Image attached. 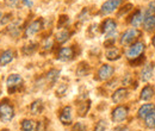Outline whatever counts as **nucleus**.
<instances>
[{
	"mask_svg": "<svg viewBox=\"0 0 155 131\" xmlns=\"http://www.w3.org/2000/svg\"><path fill=\"white\" fill-rule=\"evenodd\" d=\"M141 36V31L136 28H130L128 30H125L119 38V43L122 47H130L131 44H134L137 42V38Z\"/></svg>",
	"mask_w": 155,
	"mask_h": 131,
	"instance_id": "1",
	"label": "nucleus"
},
{
	"mask_svg": "<svg viewBox=\"0 0 155 131\" xmlns=\"http://www.w3.org/2000/svg\"><path fill=\"white\" fill-rule=\"evenodd\" d=\"M146 50V44L141 41H137L134 44H131L130 47H128L127 51H125V56L128 60H135L137 57L142 56L143 53Z\"/></svg>",
	"mask_w": 155,
	"mask_h": 131,
	"instance_id": "2",
	"label": "nucleus"
},
{
	"mask_svg": "<svg viewBox=\"0 0 155 131\" xmlns=\"http://www.w3.org/2000/svg\"><path fill=\"white\" fill-rule=\"evenodd\" d=\"M13 117H15V109H13V106L7 100H2L0 103V120L7 123V122L12 120Z\"/></svg>",
	"mask_w": 155,
	"mask_h": 131,
	"instance_id": "3",
	"label": "nucleus"
},
{
	"mask_svg": "<svg viewBox=\"0 0 155 131\" xmlns=\"http://www.w3.org/2000/svg\"><path fill=\"white\" fill-rule=\"evenodd\" d=\"M128 114H129V109L125 105H118V106H116L112 110V112H111L112 122H115V123H122V122H124L128 118Z\"/></svg>",
	"mask_w": 155,
	"mask_h": 131,
	"instance_id": "4",
	"label": "nucleus"
},
{
	"mask_svg": "<svg viewBox=\"0 0 155 131\" xmlns=\"http://www.w3.org/2000/svg\"><path fill=\"white\" fill-rule=\"evenodd\" d=\"M23 84H24V80L19 74H11L7 77V81H6V86H7V90L10 93H13L17 90H19L23 86Z\"/></svg>",
	"mask_w": 155,
	"mask_h": 131,
	"instance_id": "5",
	"label": "nucleus"
},
{
	"mask_svg": "<svg viewBox=\"0 0 155 131\" xmlns=\"http://www.w3.org/2000/svg\"><path fill=\"white\" fill-rule=\"evenodd\" d=\"M122 2H123V0H106L100 7V15H103V16L111 15L122 5Z\"/></svg>",
	"mask_w": 155,
	"mask_h": 131,
	"instance_id": "6",
	"label": "nucleus"
},
{
	"mask_svg": "<svg viewBox=\"0 0 155 131\" xmlns=\"http://www.w3.org/2000/svg\"><path fill=\"white\" fill-rule=\"evenodd\" d=\"M42 28H43V19L39 18V19L34 20V21L30 23L29 26L26 28V30H25V37L29 38V37L35 36L36 34H38L39 31L42 30Z\"/></svg>",
	"mask_w": 155,
	"mask_h": 131,
	"instance_id": "7",
	"label": "nucleus"
},
{
	"mask_svg": "<svg viewBox=\"0 0 155 131\" xmlns=\"http://www.w3.org/2000/svg\"><path fill=\"white\" fill-rule=\"evenodd\" d=\"M58 119L63 125H71L73 123V109L71 106H64L58 114Z\"/></svg>",
	"mask_w": 155,
	"mask_h": 131,
	"instance_id": "8",
	"label": "nucleus"
},
{
	"mask_svg": "<svg viewBox=\"0 0 155 131\" xmlns=\"http://www.w3.org/2000/svg\"><path fill=\"white\" fill-rule=\"evenodd\" d=\"M115 73V68L110 64H103L99 70H98V79L100 81H106L112 77V75Z\"/></svg>",
	"mask_w": 155,
	"mask_h": 131,
	"instance_id": "9",
	"label": "nucleus"
},
{
	"mask_svg": "<svg viewBox=\"0 0 155 131\" xmlns=\"http://www.w3.org/2000/svg\"><path fill=\"white\" fill-rule=\"evenodd\" d=\"M74 56H75V50L73 47H63L58 53V58L62 62L71 61Z\"/></svg>",
	"mask_w": 155,
	"mask_h": 131,
	"instance_id": "10",
	"label": "nucleus"
},
{
	"mask_svg": "<svg viewBox=\"0 0 155 131\" xmlns=\"http://www.w3.org/2000/svg\"><path fill=\"white\" fill-rule=\"evenodd\" d=\"M116 30H117L116 20H114V19H111V18L105 19V20L101 23V25H100V31H101L103 34H105V35L112 34V32H115Z\"/></svg>",
	"mask_w": 155,
	"mask_h": 131,
	"instance_id": "11",
	"label": "nucleus"
},
{
	"mask_svg": "<svg viewBox=\"0 0 155 131\" xmlns=\"http://www.w3.org/2000/svg\"><path fill=\"white\" fill-rule=\"evenodd\" d=\"M153 74H154V63H146L141 70L140 79L143 82H148L153 77Z\"/></svg>",
	"mask_w": 155,
	"mask_h": 131,
	"instance_id": "12",
	"label": "nucleus"
},
{
	"mask_svg": "<svg viewBox=\"0 0 155 131\" xmlns=\"http://www.w3.org/2000/svg\"><path fill=\"white\" fill-rule=\"evenodd\" d=\"M143 20H144V13L141 11V10H137L133 13V16L130 17V25L133 28H136L138 29L142 24H143Z\"/></svg>",
	"mask_w": 155,
	"mask_h": 131,
	"instance_id": "13",
	"label": "nucleus"
},
{
	"mask_svg": "<svg viewBox=\"0 0 155 131\" xmlns=\"http://www.w3.org/2000/svg\"><path fill=\"white\" fill-rule=\"evenodd\" d=\"M154 110H155V104H153V103L143 104V105L138 109V111H137V117H138V119H143V120H144V118H146L148 114H150Z\"/></svg>",
	"mask_w": 155,
	"mask_h": 131,
	"instance_id": "14",
	"label": "nucleus"
},
{
	"mask_svg": "<svg viewBox=\"0 0 155 131\" xmlns=\"http://www.w3.org/2000/svg\"><path fill=\"white\" fill-rule=\"evenodd\" d=\"M154 95H155L154 87H153L152 85H146V86L142 88L141 93H140V99H141L142 101H149Z\"/></svg>",
	"mask_w": 155,
	"mask_h": 131,
	"instance_id": "15",
	"label": "nucleus"
},
{
	"mask_svg": "<svg viewBox=\"0 0 155 131\" xmlns=\"http://www.w3.org/2000/svg\"><path fill=\"white\" fill-rule=\"evenodd\" d=\"M128 97V90L125 88V87H120V88H118L116 90L114 94H112V101L115 103V104H119V103H122L125 98Z\"/></svg>",
	"mask_w": 155,
	"mask_h": 131,
	"instance_id": "16",
	"label": "nucleus"
},
{
	"mask_svg": "<svg viewBox=\"0 0 155 131\" xmlns=\"http://www.w3.org/2000/svg\"><path fill=\"white\" fill-rule=\"evenodd\" d=\"M13 57H15V53L12 50H5L1 55H0V66L1 67H5L7 66L8 63H11L13 61Z\"/></svg>",
	"mask_w": 155,
	"mask_h": 131,
	"instance_id": "17",
	"label": "nucleus"
},
{
	"mask_svg": "<svg viewBox=\"0 0 155 131\" xmlns=\"http://www.w3.org/2000/svg\"><path fill=\"white\" fill-rule=\"evenodd\" d=\"M143 29L147 32H153L155 31V16H147L143 20Z\"/></svg>",
	"mask_w": 155,
	"mask_h": 131,
	"instance_id": "18",
	"label": "nucleus"
},
{
	"mask_svg": "<svg viewBox=\"0 0 155 131\" xmlns=\"http://www.w3.org/2000/svg\"><path fill=\"white\" fill-rule=\"evenodd\" d=\"M20 128L23 131H36L37 130V123L32 119H24V120H21Z\"/></svg>",
	"mask_w": 155,
	"mask_h": 131,
	"instance_id": "19",
	"label": "nucleus"
},
{
	"mask_svg": "<svg viewBox=\"0 0 155 131\" xmlns=\"http://www.w3.org/2000/svg\"><path fill=\"white\" fill-rule=\"evenodd\" d=\"M105 56H106V58H107L109 61H116V60H118V58L120 57V51H119L118 48L112 47V48H109V49L106 50Z\"/></svg>",
	"mask_w": 155,
	"mask_h": 131,
	"instance_id": "20",
	"label": "nucleus"
},
{
	"mask_svg": "<svg viewBox=\"0 0 155 131\" xmlns=\"http://www.w3.org/2000/svg\"><path fill=\"white\" fill-rule=\"evenodd\" d=\"M43 109H44V105H43V101H42L41 99L35 100V101L31 104V106H30V111H31L32 114H35V116L42 113Z\"/></svg>",
	"mask_w": 155,
	"mask_h": 131,
	"instance_id": "21",
	"label": "nucleus"
},
{
	"mask_svg": "<svg viewBox=\"0 0 155 131\" xmlns=\"http://www.w3.org/2000/svg\"><path fill=\"white\" fill-rule=\"evenodd\" d=\"M71 37V34H69V31L68 30H61L60 32L56 34V36H55V39H56V42L58 43H64V42H67L68 39Z\"/></svg>",
	"mask_w": 155,
	"mask_h": 131,
	"instance_id": "22",
	"label": "nucleus"
},
{
	"mask_svg": "<svg viewBox=\"0 0 155 131\" xmlns=\"http://www.w3.org/2000/svg\"><path fill=\"white\" fill-rule=\"evenodd\" d=\"M90 107H91V101H90V100H86V101L81 103V104L79 105V109H78V113H79V116L85 117V116H86V113L88 112Z\"/></svg>",
	"mask_w": 155,
	"mask_h": 131,
	"instance_id": "23",
	"label": "nucleus"
},
{
	"mask_svg": "<svg viewBox=\"0 0 155 131\" xmlns=\"http://www.w3.org/2000/svg\"><path fill=\"white\" fill-rule=\"evenodd\" d=\"M144 125L148 129H155V110L144 118Z\"/></svg>",
	"mask_w": 155,
	"mask_h": 131,
	"instance_id": "24",
	"label": "nucleus"
},
{
	"mask_svg": "<svg viewBox=\"0 0 155 131\" xmlns=\"http://www.w3.org/2000/svg\"><path fill=\"white\" fill-rule=\"evenodd\" d=\"M90 72V67L87 66L86 62H81L79 66H78L77 69V75L78 76H86Z\"/></svg>",
	"mask_w": 155,
	"mask_h": 131,
	"instance_id": "25",
	"label": "nucleus"
},
{
	"mask_svg": "<svg viewBox=\"0 0 155 131\" xmlns=\"http://www.w3.org/2000/svg\"><path fill=\"white\" fill-rule=\"evenodd\" d=\"M58 75H60V72H58V69H51L47 74V80L50 84H54V82H56V80L58 79Z\"/></svg>",
	"mask_w": 155,
	"mask_h": 131,
	"instance_id": "26",
	"label": "nucleus"
},
{
	"mask_svg": "<svg viewBox=\"0 0 155 131\" xmlns=\"http://www.w3.org/2000/svg\"><path fill=\"white\" fill-rule=\"evenodd\" d=\"M36 48H37V45H36V44L25 45V47H23V49H21V53H23L24 55H26V56H30L31 54H34V53H35Z\"/></svg>",
	"mask_w": 155,
	"mask_h": 131,
	"instance_id": "27",
	"label": "nucleus"
},
{
	"mask_svg": "<svg viewBox=\"0 0 155 131\" xmlns=\"http://www.w3.org/2000/svg\"><path fill=\"white\" fill-rule=\"evenodd\" d=\"M107 128V123L106 120L104 119H100L99 122L96 123V126H94V131H105Z\"/></svg>",
	"mask_w": 155,
	"mask_h": 131,
	"instance_id": "28",
	"label": "nucleus"
},
{
	"mask_svg": "<svg viewBox=\"0 0 155 131\" xmlns=\"http://www.w3.org/2000/svg\"><path fill=\"white\" fill-rule=\"evenodd\" d=\"M147 16H155V1H150L148 5V8L144 13V17Z\"/></svg>",
	"mask_w": 155,
	"mask_h": 131,
	"instance_id": "29",
	"label": "nucleus"
},
{
	"mask_svg": "<svg viewBox=\"0 0 155 131\" xmlns=\"http://www.w3.org/2000/svg\"><path fill=\"white\" fill-rule=\"evenodd\" d=\"M72 131H87V126H86L84 123L78 122V123H75V124L73 125Z\"/></svg>",
	"mask_w": 155,
	"mask_h": 131,
	"instance_id": "30",
	"label": "nucleus"
},
{
	"mask_svg": "<svg viewBox=\"0 0 155 131\" xmlns=\"http://www.w3.org/2000/svg\"><path fill=\"white\" fill-rule=\"evenodd\" d=\"M66 91H67V85L66 84H61L58 87V90H56V94L58 97H61V95H63L66 93Z\"/></svg>",
	"mask_w": 155,
	"mask_h": 131,
	"instance_id": "31",
	"label": "nucleus"
},
{
	"mask_svg": "<svg viewBox=\"0 0 155 131\" xmlns=\"http://www.w3.org/2000/svg\"><path fill=\"white\" fill-rule=\"evenodd\" d=\"M131 81H133L131 75L125 74V76H124V77H123V80H122V84H123L124 86H129V85H131Z\"/></svg>",
	"mask_w": 155,
	"mask_h": 131,
	"instance_id": "32",
	"label": "nucleus"
},
{
	"mask_svg": "<svg viewBox=\"0 0 155 131\" xmlns=\"http://www.w3.org/2000/svg\"><path fill=\"white\" fill-rule=\"evenodd\" d=\"M10 17H11V15H6V16H4V17L1 18V20H0V23H1V24H6V23L10 20Z\"/></svg>",
	"mask_w": 155,
	"mask_h": 131,
	"instance_id": "33",
	"label": "nucleus"
},
{
	"mask_svg": "<svg viewBox=\"0 0 155 131\" xmlns=\"http://www.w3.org/2000/svg\"><path fill=\"white\" fill-rule=\"evenodd\" d=\"M115 131H130V130H129V128H128L127 125H120V126L116 128Z\"/></svg>",
	"mask_w": 155,
	"mask_h": 131,
	"instance_id": "34",
	"label": "nucleus"
},
{
	"mask_svg": "<svg viewBox=\"0 0 155 131\" xmlns=\"http://www.w3.org/2000/svg\"><path fill=\"white\" fill-rule=\"evenodd\" d=\"M23 4L25 6H28V7H32V5H34V2L31 0H23Z\"/></svg>",
	"mask_w": 155,
	"mask_h": 131,
	"instance_id": "35",
	"label": "nucleus"
},
{
	"mask_svg": "<svg viewBox=\"0 0 155 131\" xmlns=\"http://www.w3.org/2000/svg\"><path fill=\"white\" fill-rule=\"evenodd\" d=\"M51 45H53V41H51V39H49V41L44 44V49H50V48H51Z\"/></svg>",
	"mask_w": 155,
	"mask_h": 131,
	"instance_id": "36",
	"label": "nucleus"
},
{
	"mask_svg": "<svg viewBox=\"0 0 155 131\" xmlns=\"http://www.w3.org/2000/svg\"><path fill=\"white\" fill-rule=\"evenodd\" d=\"M152 45L155 48V35L153 36V38H152Z\"/></svg>",
	"mask_w": 155,
	"mask_h": 131,
	"instance_id": "37",
	"label": "nucleus"
},
{
	"mask_svg": "<svg viewBox=\"0 0 155 131\" xmlns=\"http://www.w3.org/2000/svg\"><path fill=\"white\" fill-rule=\"evenodd\" d=\"M1 18H2V15H1V13H0V20H1Z\"/></svg>",
	"mask_w": 155,
	"mask_h": 131,
	"instance_id": "38",
	"label": "nucleus"
},
{
	"mask_svg": "<svg viewBox=\"0 0 155 131\" xmlns=\"http://www.w3.org/2000/svg\"><path fill=\"white\" fill-rule=\"evenodd\" d=\"M1 131H8V130H7V129H5V130H1Z\"/></svg>",
	"mask_w": 155,
	"mask_h": 131,
	"instance_id": "39",
	"label": "nucleus"
}]
</instances>
